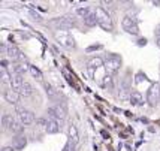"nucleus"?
I'll return each mask as SVG.
<instances>
[{
	"label": "nucleus",
	"mask_w": 160,
	"mask_h": 151,
	"mask_svg": "<svg viewBox=\"0 0 160 151\" xmlns=\"http://www.w3.org/2000/svg\"><path fill=\"white\" fill-rule=\"evenodd\" d=\"M49 24L52 27H56V30H60V32H68L72 27L77 26V21L72 15H64V17H58V18H54V20L49 21Z\"/></svg>",
	"instance_id": "obj_1"
},
{
	"label": "nucleus",
	"mask_w": 160,
	"mask_h": 151,
	"mask_svg": "<svg viewBox=\"0 0 160 151\" xmlns=\"http://www.w3.org/2000/svg\"><path fill=\"white\" fill-rule=\"evenodd\" d=\"M94 14H96L98 21H99L98 26H100L105 32H112V30H114V23H112V18L109 17V14L105 11L103 8H96Z\"/></svg>",
	"instance_id": "obj_2"
},
{
	"label": "nucleus",
	"mask_w": 160,
	"mask_h": 151,
	"mask_svg": "<svg viewBox=\"0 0 160 151\" xmlns=\"http://www.w3.org/2000/svg\"><path fill=\"white\" fill-rule=\"evenodd\" d=\"M15 112H17L18 121H20L22 126H30L32 123H35V120H36L35 112L26 109V108H22V106H17V108H15Z\"/></svg>",
	"instance_id": "obj_3"
},
{
	"label": "nucleus",
	"mask_w": 160,
	"mask_h": 151,
	"mask_svg": "<svg viewBox=\"0 0 160 151\" xmlns=\"http://www.w3.org/2000/svg\"><path fill=\"white\" fill-rule=\"evenodd\" d=\"M105 68H106V72L109 73V75H114V73H117L121 68V57L117 54H111L106 57V60H105Z\"/></svg>",
	"instance_id": "obj_4"
},
{
	"label": "nucleus",
	"mask_w": 160,
	"mask_h": 151,
	"mask_svg": "<svg viewBox=\"0 0 160 151\" xmlns=\"http://www.w3.org/2000/svg\"><path fill=\"white\" fill-rule=\"evenodd\" d=\"M160 100V84L154 83L151 84V87L147 91V102L150 106H156Z\"/></svg>",
	"instance_id": "obj_5"
},
{
	"label": "nucleus",
	"mask_w": 160,
	"mask_h": 151,
	"mask_svg": "<svg viewBox=\"0 0 160 151\" xmlns=\"http://www.w3.org/2000/svg\"><path fill=\"white\" fill-rule=\"evenodd\" d=\"M121 26H123V28H124L126 32L129 34H139V27H138V24H136V21H135V18H132V17H124L123 18V21H121Z\"/></svg>",
	"instance_id": "obj_6"
},
{
	"label": "nucleus",
	"mask_w": 160,
	"mask_h": 151,
	"mask_svg": "<svg viewBox=\"0 0 160 151\" xmlns=\"http://www.w3.org/2000/svg\"><path fill=\"white\" fill-rule=\"evenodd\" d=\"M56 39L63 47L68 48H75V39L69 34V32H56Z\"/></svg>",
	"instance_id": "obj_7"
},
{
	"label": "nucleus",
	"mask_w": 160,
	"mask_h": 151,
	"mask_svg": "<svg viewBox=\"0 0 160 151\" xmlns=\"http://www.w3.org/2000/svg\"><path fill=\"white\" fill-rule=\"evenodd\" d=\"M20 97H21L20 93L15 91V90H12V88H5L3 90V99H5L8 103H11V105H17V106H18Z\"/></svg>",
	"instance_id": "obj_8"
},
{
	"label": "nucleus",
	"mask_w": 160,
	"mask_h": 151,
	"mask_svg": "<svg viewBox=\"0 0 160 151\" xmlns=\"http://www.w3.org/2000/svg\"><path fill=\"white\" fill-rule=\"evenodd\" d=\"M51 108L54 109L57 118H60V120H64V118H66V115H68V106H66L64 102H58V103H56L54 106H51Z\"/></svg>",
	"instance_id": "obj_9"
},
{
	"label": "nucleus",
	"mask_w": 160,
	"mask_h": 151,
	"mask_svg": "<svg viewBox=\"0 0 160 151\" xmlns=\"http://www.w3.org/2000/svg\"><path fill=\"white\" fill-rule=\"evenodd\" d=\"M87 66H88V72L93 73L94 70H98V69H100L102 66H105V62H103V58H102V57H93V58L88 60Z\"/></svg>",
	"instance_id": "obj_10"
},
{
	"label": "nucleus",
	"mask_w": 160,
	"mask_h": 151,
	"mask_svg": "<svg viewBox=\"0 0 160 151\" xmlns=\"http://www.w3.org/2000/svg\"><path fill=\"white\" fill-rule=\"evenodd\" d=\"M45 130H47V133H49V135H54V133H58V132L62 130V126H60V123H58L57 120L48 118V123H47Z\"/></svg>",
	"instance_id": "obj_11"
},
{
	"label": "nucleus",
	"mask_w": 160,
	"mask_h": 151,
	"mask_svg": "<svg viewBox=\"0 0 160 151\" xmlns=\"http://www.w3.org/2000/svg\"><path fill=\"white\" fill-rule=\"evenodd\" d=\"M17 123V120H15L11 114H3L2 115V126H3V129L5 130H11V127Z\"/></svg>",
	"instance_id": "obj_12"
},
{
	"label": "nucleus",
	"mask_w": 160,
	"mask_h": 151,
	"mask_svg": "<svg viewBox=\"0 0 160 151\" xmlns=\"http://www.w3.org/2000/svg\"><path fill=\"white\" fill-rule=\"evenodd\" d=\"M26 145H27V138L24 136V135H18V136L14 138V144H12V147H14L17 151L24 150Z\"/></svg>",
	"instance_id": "obj_13"
},
{
	"label": "nucleus",
	"mask_w": 160,
	"mask_h": 151,
	"mask_svg": "<svg viewBox=\"0 0 160 151\" xmlns=\"http://www.w3.org/2000/svg\"><path fill=\"white\" fill-rule=\"evenodd\" d=\"M20 55H21V51L18 49L17 45H9V48H8V57L12 60V62H18L20 60Z\"/></svg>",
	"instance_id": "obj_14"
},
{
	"label": "nucleus",
	"mask_w": 160,
	"mask_h": 151,
	"mask_svg": "<svg viewBox=\"0 0 160 151\" xmlns=\"http://www.w3.org/2000/svg\"><path fill=\"white\" fill-rule=\"evenodd\" d=\"M68 138H69V142L72 144V147H75L78 144V129L77 126H69V130H68Z\"/></svg>",
	"instance_id": "obj_15"
},
{
	"label": "nucleus",
	"mask_w": 160,
	"mask_h": 151,
	"mask_svg": "<svg viewBox=\"0 0 160 151\" xmlns=\"http://www.w3.org/2000/svg\"><path fill=\"white\" fill-rule=\"evenodd\" d=\"M26 83L22 75H14L12 76V81H11V88L15 91H20V88L22 87V84Z\"/></svg>",
	"instance_id": "obj_16"
},
{
	"label": "nucleus",
	"mask_w": 160,
	"mask_h": 151,
	"mask_svg": "<svg viewBox=\"0 0 160 151\" xmlns=\"http://www.w3.org/2000/svg\"><path fill=\"white\" fill-rule=\"evenodd\" d=\"M33 91H35V88H33V85L28 83V81H26V83L22 84V87L20 88V96H22V97H28V96H32L33 94Z\"/></svg>",
	"instance_id": "obj_17"
},
{
	"label": "nucleus",
	"mask_w": 160,
	"mask_h": 151,
	"mask_svg": "<svg viewBox=\"0 0 160 151\" xmlns=\"http://www.w3.org/2000/svg\"><path fill=\"white\" fill-rule=\"evenodd\" d=\"M43 88H45V93H47V96L51 99V100H56L57 97H58V91H57L51 84L48 83H43Z\"/></svg>",
	"instance_id": "obj_18"
},
{
	"label": "nucleus",
	"mask_w": 160,
	"mask_h": 151,
	"mask_svg": "<svg viewBox=\"0 0 160 151\" xmlns=\"http://www.w3.org/2000/svg\"><path fill=\"white\" fill-rule=\"evenodd\" d=\"M30 70V66L24 63H15L14 64V75H26V72Z\"/></svg>",
	"instance_id": "obj_19"
},
{
	"label": "nucleus",
	"mask_w": 160,
	"mask_h": 151,
	"mask_svg": "<svg viewBox=\"0 0 160 151\" xmlns=\"http://www.w3.org/2000/svg\"><path fill=\"white\" fill-rule=\"evenodd\" d=\"M129 102L132 103V105H142V94H141L139 91H132L130 94H129Z\"/></svg>",
	"instance_id": "obj_20"
},
{
	"label": "nucleus",
	"mask_w": 160,
	"mask_h": 151,
	"mask_svg": "<svg viewBox=\"0 0 160 151\" xmlns=\"http://www.w3.org/2000/svg\"><path fill=\"white\" fill-rule=\"evenodd\" d=\"M84 24L87 26V27H94L96 24H99V21H98V17H96V14L94 12H91L85 20H84Z\"/></svg>",
	"instance_id": "obj_21"
},
{
	"label": "nucleus",
	"mask_w": 160,
	"mask_h": 151,
	"mask_svg": "<svg viewBox=\"0 0 160 151\" xmlns=\"http://www.w3.org/2000/svg\"><path fill=\"white\" fill-rule=\"evenodd\" d=\"M0 81L3 84H11V81H12V75L8 72V69H0Z\"/></svg>",
	"instance_id": "obj_22"
},
{
	"label": "nucleus",
	"mask_w": 160,
	"mask_h": 151,
	"mask_svg": "<svg viewBox=\"0 0 160 151\" xmlns=\"http://www.w3.org/2000/svg\"><path fill=\"white\" fill-rule=\"evenodd\" d=\"M28 72L32 73V76H33V78H36V79L42 81L43 75H42V72H41V70H39L38 68H36V66H30V70H28Z\"/></svg>",
	"instance_id": "obj_23"
},
{
	"label": "nucleus",
	"mask_w": 160,
	"mask_h": 151,
	"mask_svg": "<svg viewBox=\"0 0 160 151\" xmlns=\"http://www.w3.org/2000/svg\"><path fill=\"white\" fill-rule=\"evenodd\" d=\"M22 130H24V126H22L20 121H17V123L11 127V132H12L14 135H17V136H18V135H21V133H22Z\"/></svg>",
	"instance_id": "obj_24"
},
{
	"label": "nucleus",
	"mask_w": 160,
	"mask_h": 151,
	"mask_svg": "<svg viewBox=\"0 0 160 151\" xmlns=\"http://www.w3.org/2000/svg\"><path fill=\"white\" fill-rule=\"evenodd\" d=\"M90 14H91V12H90V8H88V6H82V8H79V9L77 11V15H79V17H81V18H84V20H85V18H87Z\"/></svg>",
	"instance_id": "obj_25"
},
{
	"label": "nucleus",
	"mask_w": 160,
	"mask_h": 151,
	"mask_svg": "<svg viewBox=\"0 0 160 151\" xmlns=\"http://www.w3.org/2000/svg\"><path fill=\"white\" fill-rule=\"evenodd\" d=\"M8 48H9V47H8L6 43H3V42L0 43V51H2L3 55H8Z\"/></svg>",
	"instance_id": "obj_26"
},
{
	"label": "nucleus",
	"mask_w": 160,
	"mask_h": 151,
	"mask_svg": "<svg viewBox=\"0 0 160 151\" xmlns=\"http://www.w3.org/2000/svg\"><path fill=\"white\" fill-rule=\"evenodd\" d=\"M102 48V45H91L87 48V53H91V51H96V49H100Z\"/></svg>",
	"instance_id": "obj_27"
},
{
	"label": "nucleus",
	"mask_w": 160,
	"mask_h": 151,
	"mask_svg": "<svg viewBox=\"0 0 160 151\" xmlns=\"http://www.w3.org/2000/svg\"><path fill=\"white\" fill-rule=\"evenodd\" d=\"M2 151H17V150H15L12 145H6V147H3V148H2Z\"/></svg>",
	"instance_id": "obj_28"
},
{
	"label": "nucleus",
	"mask_w": 160,
	"mask_h": 151,
	"mask_svg": "<svg viewBox=\"0 0 160 151\" xmlns=\"http://www.w3.org/2000/svg\"><path fill=\"white\" fill-rule=\"evenodd\" d=\"M0 64H2V68H0V69H8V64H9V63H8V60H5V58H3V60L0 62Z\"/></svg>",
	"instance_id": "obj_29"
},
{
	"label": "nucleus",
	"mask_w": 160,
	"mask_h": 151,
	"mask_svg": "<svg viewBox=\"0 0 160 151\" xmlns=\"http://www.w3.org/2000/svg\"><path fill=\"white\" fill-rule=\"evenodd\" d=\"M145 43H147L145 39H141V41H139V45H145Z\"/></svg>",
	"instance_id": "obj_30"
},
{
	"label": "nucleus",
	"mask_w": 160,
	"mask_h": 151,
	"mask_svg": "<svg viewBox=\"0 0 160 151\" xmlns=\"http://www.w3.org/2000/svg\"><path fill=\"white\" fill-rule=\"evenodd\" d=\"M156 32H157V34H159V38H160V26L157 27V30H156Z\"/></svg>",
	"instance_id": "obj_31"
},
{
	"label": "nucleus",
	"mask_w": 160,
	"mask_h": 151,
	"mask_svg": "<svg viewBox=\"0 0 160 151\" xmlns=\"http://www.w3.org/2000/svg\"><path fill=\"white\" fill-rule=\"evenodd\" d=\"M157 47H159V48H160V38H159V39H157Z\"/></svg>",
	"instance_id": "obj_32"
}]
</instances>
